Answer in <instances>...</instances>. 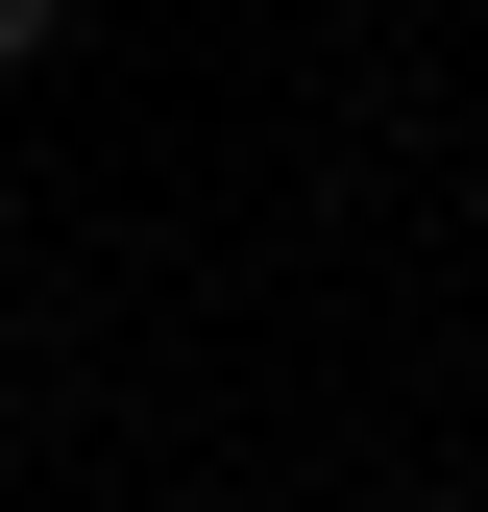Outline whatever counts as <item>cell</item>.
<instances>
[{
    "instance_id": "1",
    "label": "cell",
    "mask_w": 488,
    "mask_h": 512,
    "mask_svg": "<svg viewBox=\"0 0 488 512\" xmlns=\"http://www.w3.org/2000/svg\"><path fill=\"white\" fill-rule=\"evenodd\" d=\"M49 49H74V0H0V74H49Z\"/></svg>"
},
{
    "instance_id": "2",
    "label": "cell",
    "mask_w": 488,
    "mask_h": 512,
    "mask_svg": "<svg viewBox=\"0 0 488 512\" xmlns=\"http://www.w3.org/2000/svg\"><path fill=\"white\" fill-rule=\"evenodd\" d=\"M415 512H464V488H415Z\"/></svg>"
},
{
    "instance_id": "3",
    "label": "cell",
    "mask_w": 488,
    "mask_h": 512,
    "mask_svg": "<svg viewBox=\"0 0 488 512\" xmlns=\"http://www.w3.org/2000/svg\"><path fill=\"white\" fill-rule=\"evenodd\" d=\"M171 512H220V488H171Z\"/></svg>"
}]
</instances>
